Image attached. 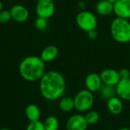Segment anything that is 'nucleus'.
I'll return each mask as SVG.
<instances>
[{
	"label": "nucleus",
	"instance_id": "nucleus-1",
	"mask_svg": "<svg viewBox=\"0 0 130 130\" xmlns=\"http://www.w3.org/2000/svg\"><path fill=\"white\" fill-rule=\"evenodd\" d=\"M39 88L40 94L45 99L48 101L59 99L66 91V79L57 71L46 72L40 80Z\"/></svg>",
	"mask_w": 130,
	"mask_h": 130
},
{
	"label": "nucleus",
	"instance_id": "nucleus-2",
	"mask_svg": "<svg viewBox=\"0 0 130 130\" xmlns=\"http://www.w3.org/2000/svg\"><path fill=\"white\" fill-rule=\"evenodd\" d=\"M19 73L25 81H40L45 73V62L40 56H27L20 62Z\"/></svg>",
	"mask_w": 130,
	"mask_h": 130
},
{
	"label": "nucleus",
	"instance_id": "nucleus-3",
	"mask_svg": "<svg viewBox=\"0 0 130 130\" xmlns=\"http://www.w3.org/2000/svg\"><path fill=\"white\" fill-rule=\"evenodd\" d=\"M112 37L120 43H127L130 42V22L129 20L116 18L110 27Z\"/></svg>",
	"mask_w": 130,
	"mask_h": 130
},
{
	"label": "nucleus",
	"instance_id": "nucleus-4",
	"mask_svg": "<svg viewBox=\"0 0 130 130\" xmlns=\"http://www.w3.org/2000/svg\"><path fill=\"white\" fill-rule=\"evenodd\" d=\"M75 109L78 112L90 110L94 104V96L92 92L85 89L79 91L74 98Z\"/></svg>",
	"mask_w": 130,
	"mask_h": 130
},
{
	"label": "nucleus",
	"instance_id": "nucleus-5",
	"mask_svg": "<svg viewBox=\"0 0 130 130\" xmlns=\"http://www.w3.org/2000/svg\"><path fill=\"white\" fill-rule=\"evenodd\" d=\"M75 21L78 27L87 33L96 29L98 26V18L96 15L89 11H80L76 16Z\"/></svg>",
	"mask_w": 130,
	"mask_h": 130
},
{
	"label": "nucleus",
	"instance_id": "nucleus-6",
	"mask_svg": "<svg viewBox=\"0 0 130 130\" xmlns=\"http://www.w3.org/2000/svg\"><path fill=\"white\" fill-rule=\"evenodd\" d=\"M36 12L39 18H50L55 13L53 0H38L36 5Z\"/></svg>",
	"mask_w": 130,
	"mask_h": 130
},
{
	"label": "nucleus",
	"instance_id": "nucleus-7",
	"mask_svg": "<svg viewBox=\"0 0 130 130\" xmlns=\"http://www.w3.org/2000/svg\"><path fill=\"white\" fill-rule=\"evenodd\" d=\"M88 124L85 116L77 113L70 117L66 125V130H87Z\"/></svg>",
	"mask_w": 130,
	"mask_h": 130
},
{
	"label": "nucleus",
	"instance_id": "nucleus-8",
	"mask_svg": "<svg viewBox=\"0 0 130 130\" xmlns=\"http://www.w3.org/2000/svg\"><path fill=\"white\" fill-rule=\"evenodd\" d=\"M103 85L101 78L99 74L96 72H91L88 74L85 79V88L92 93L100 91Z\"/></svg>",
	"mask_w": 130,
	"mask_h": 130
},
{
	"label": "nucleus",
	"instance_id": "nucleus-9",
	"mask_svg": "<svg viewBox=\"0 0 130 130\" xmlns=\"http://www.w3.org/2000/svg\"><path fill=\"white\" fill-rule=\"evenodd\" d=\"M100 76L101 78L103 84L117 86V85L120 81V77L119 74V71L113 69H104Z\"/></svg>",
	"mask_w": 130,
	"mask_h": 130
},
{
	"label": "nucleus",
	"instance_id": "nucleus-10",
	"mask_svg": "<svg viewBox=\"0 0 130 130\" xmlns=\"http://www.w3.org/2000/svg\"><path fill=\"white\" fill-rule=\"evenodd\" d=\"M113 13L117 18L130 19V0H118L113 5Z\"/></svg>",
	"mask_w": 130,
	"mask_h": 130
},
{
	"label": "nucleus",
	"instance_id": "nucleus-11",
	"mask_svg": "<svg viewBox=\"0 0 130 130\" xmlns=\"http://www.w3.org/2000/svg\"><path fill=\"white\" fill-rule=\"evenodd\" d=\"M11 18L19 23L25 22L29 18V11L26 7L22 5H14L10 9Z\"/></svg>",
	"mask_w": 130,
	"mask_h": 130
},
{
	"label": "nucleus",
	"instance_id": "nucleus-12",
	"mask_svg": "<svg viewBox=\"0 0 130 130\" xmlns=\"http://www.w3.org/2000/svg\"><path fill=\"white\" fill-rule=\"evenodd\" d=\"M116 91L120 99L130 101V78L121 79L116 86Z\"/></svg>",
	"mask_w": 130,
	"mask_h": 130
},
{
	"label": "nucleus",
	"instance_id": "nucleus-13",
	"mask_svg": "<svg viewBox=\"0 0 130 130\" xmlns=\"http://www.w3.org/2000/svg\"><path fill=\"white\" fill-rule=\"evenodd\" d=\"M107 107L112 115H120L123 110V100L117 96H114L107 101Z\"/></svg>",
	"mask_w": 130,
	"mask_h": 130
},
{
	"label": "nucleus",
	"instance_id": "nucleus-14",
	"mask_svg": "<svg viewBox=\"0 0 130 130\" xmlns=\"http://www.w3.org/2000/svg\"><path fill=\"white\" fill-rule=\"evenodd\" d=\"M59 55V50L54 45L46 46L40 53V58L44 62H50L56 59Z\"/></svg>",
	"mask_w": 130,
	"mask_h": 130
},
{
	"label": "nucleus",
	"instance_id": "nucleus-15",
	"mask_svg": "<svg viewBox=\"0 0 130 130\" xmlns=\"http://www.w3.org/2000/svg\"><path fill=\"white\" fill-rule=\"evenodd\" d=\"M95 10L101 16H109L113 13V4L107 0H101L97 3Z\"/></svg>",
	"mask_w": 130,
	"mask_h": 130
},
{
	"label": "nucleus",
	"instance_id": "nucleus-16",
	"mask_svg": "<svg viewBox=\"0 0 130 130\" xmlns=\"http://www.w3.org/2000/svg\"><path fill=\"white\" fill-rule=\"evenodd\" d=\"M25 115L30 122L38 121L40 118V110L36 104H30L25 109Z\"/></svg>",
	"mask_w": 130,
	"mask_h": 130
},
{
	"label": "nucleus",
	"instance_id": "nucleus-17",
	"mask_svg": "<svg viewBox=\"0 0 130 130\" xmlns=\"http://www.w3.org/2000/svg\"><path fill=\"white\" fill-rule=\"evenodd\" d=\"M99 92H100V94L104 100L108 101L111 98L117 95L116 86H112V85L103 84Z\"/></svg>",
	"mask_w": 130,
	"mask_h": 130
},
{
	"label": "nucleus",
	"instance_id": "nucleus-18",
	"mask_svg": "<svg viewBox=\"0 0 130 130\" xmlns=\"http://www.w3.org/2000/svg\"><path fill=\"white\" fill-rule=\"evenodd\" d=\"M59 108L64 112H70L73 109H75V103L74 98L70 97H64L62 98L59 103Z\"/></svg>",
	"mask_w": 130,
	"mask_h": 130
},
{
	"label": "nucleus",
	"instance_id": "nucleus-19",
	"mask_svg": "<svg viewBox=\"0 0 130 130\" xmlns=\"http://www.w3.org/2000/svg\"><path fill=\"white\" fill-rule=\"evenodd\" d=\"M43 126L45 130H59V122L56 117L50 116L44 120Z\"/></svg>",
	"mask_w": 130,
	"mask_h": 130
},
{
	"label": "nucleus",
	"instance_id": "nucleus-20",
	"mask_svg": "<svg viewBox=\"0 0 130 130\" xmlns=\"http://www.w3.org/2000/svg\"><path fill=\"white\" fill-rule=\"evenodd\" d=\"M85 118L88 125H94L100 120V114L96 110H88L85 115Z\"/></svg>",
	"mask_w": 130,
	"mask_h": 130
},
{
	"label": "nucleus",
	"instance_id": "nucleus-21",
	"mask_svg": "<svg viewBox=\"0 0 130 130\" xmlns=\"http://www.w3.org/2000/svg\"><path fill=\"white\" fill-rule=\"evenodd\" d=\"M48 19L43 18H37L34 21L35 27L39 30H44L48 27Z\"/></svg>",
	"mask_w": 130,
	"mask_h": 130
},
{
	"label": "nucleus",
	"instance_id": "nucleus-22",
	"mask_svg": "<svg viewBox=\"0 0 130 130\" xmlns=\"http://www.w3.org/2000/svg\"><path fill=\"white\" fill-rule=\"evenodd\" d=\"M11 14L10 10H2L0 11V23L5 24L11 21Z\"/></svg>",
	"mask_w": 130,
	"mask_h": 130
},
{
	"label": "nucleus",
	"instance_id": "nucleus-23",
	"mask_svg": "<svg viewBox=\"0 0 130 130\" xmlns=\"http://www.w3.org/2000/svg\"><path fill=\"white\" fill-rule=\"evenodd\" d=\"M26 130H45V129H44L43 123L38 120L35 122H30L27 126Z\"/></svg>",
	"mask_w": 130,
	"mask_h": 130
},
{
	"label": "nucleus",
	"instance_id": "nucleus-24",
	"mask_svg": "<svg viewBox=\"0 0 130 130\" xmlns=\"http://www.w3.org/2000/svg\"><path fill=\"white\" fill-rule=\"evenodd\" d=\"M119 74H120V80L130 78V71L126 68H123V69H120L119 71Z\"/></svg>",
	"mask_w": 130,
	"mask_h": 130
},
{
	"label": "nucleus",
	"instance_id": "nucleus-25",
	"mask_svg": "<svg viewBox=\"0 0 130 130\" xmlns=\"http://www.w3.org/2000/svg\"><path fill=\"white\" fill-rule=\"evenodd\" d=\"M87 34H88V37L90 40H92L97 39L98 38V30L96 29H94L92 30H90Z\"/></svg>",
	"mask_w": 130,
	"mask_h": 130
},
{
	"label": "nucleus",
	"instance_id": "nucleus-26",
	"mask_svg": "<svg viewBox=\"0 0 130 130\" xmlns=\"http://www.w3.org/2000/svg\"><path fill=\"white\" fill-rule=\"evenodd\" d=\"M107 1H108V2H110V3H112V4H113V5H114V4H115L118 0H107Z\"/></svg>",
	"mask_w": 130,
	"mask_h": 130
},
{
	"label": "nucleus",
	"instance_id": "nucleus-27",
	"mask_svg": "<svg viewBox=\"0 0 130 130\" xmlns=\"http://www.w3.org/2000/svg\"><path fill=\"white\" fill-rule=\"evenodd\" d=\"M118 130H130L129 128H127V127H122L120 129H119Z\"/></svg>",
	"mask_w": 130,
	"mask_h": 130
},
{
	"label": "nucleus",
	"instance_id": "nucleus-28",
	"mask_svg": "<svg viewBox=\"0 0 130 130\" xmlns=\"http://www.w3.org/2000/svg\"><path fill=\"white\" fill-rule=\"evenodd\" d=\"M2 3L0 0V11H2Z\"/></svg>",
	"mask_w": 130,
	"mask_h": 130
},
{
	"label": "nucleus",
	"instance_id": "nucleus-29",
	"mask_svg": "<svg viewBox=\"0 0 130 130\" xmlns=\"http://www.w3.org/2000/svg\"><path fill=\"white\" fill-rule=\"evenodd\" d=\"M0 130H11V129H7V128H3V129H1Z\"/></svg>",
	"mask_w": 130,
	"mask_h": 130
},
{
	"label": "nucleus",
	"instance_id": "nucleus-30",
	"mask_svg": "<svg viewBox=\"0 0 130 130\" xmlns=\"http://www.w3.org/2000/svg\"><path fill=\"white\" fill-rule=\"evenodd\" d=\"M104 130H111V129H104Z\"/></svg>",
	"mask_w": 130,
	"mask_h": 130
},
{
	"label": "nucleus",
	"instance_id": "nucleus-31",
	"mask_svg": "<svg viewBox=\"0 0 130 130\" xmlns=\"http://www.w3.org/2000/svg\"><path fill=\"white\" fill-rule=\"evenodd\" d=\"M129 49H130V46H129Z\"/></svg>",
	"mask_w": 130,
	"mask_h": 130
},
{
	"label": "nucleus",
	"instance_id": "nucleus-32",
	"mask_svg": "<svg viewBox=\"0 0 130 130\" xmlns=\"http://www.w3.org/2000/svg\"></svg>",
	"mask_w": 130,
	"mask_h": 130
}]
</instances>
